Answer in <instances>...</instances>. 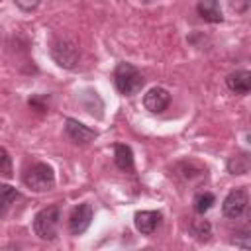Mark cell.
Listing matches in <instances>:
<instances>
[{"mask_svg":"<svg viewBox=\"0 0 251 251\" xmlns=\"http://www.w3.org/2000/svg\"><path fill=\"white\" fill-rule=\"evenodd\" d=\"M59 222H61V210L59 206H47L43 210H39L33 218V231L39 239L43 241H53L57 237V229H59Z\"/></svg>","mask_w":251,"mask_h":251,"instance_id":"obj_1","label":"cell"},{"mask_svg":"<svg viewBox=\"0 0 251 251\" xmlns=\"http://www.w3.org/2000/svg\"><path fill=\"white\" fill-rule=\"evenodd\" d=\"M114 84L124 96H133L143 86V75L131 63H120L114 71Z\"/></svg>","mask_w":251,"mask_h":251,"instance_id":"obj_2","label":"cell"},{"mask_svg":"<svg viewBox=\"0 0 251 251\" xmlns=\"http://www.w3.org/2000/svg\"><path fill=\"white\" fill-rule=\"evenodd\" d=\"M24 184L33 190V192H45V190H51L53 184H55V175H53V169L45 163H35L31 165L25 175H24Z\"/></svg>","mask_w":251,"mask_h":251,"instance_id":"obj_3","label":"cell"},{"mask_svg":"<svg viewBox=\"0 0 251 251\" xmlns=\"http://www.w3.org/2000/svg\"><path fill=\"white\" fill-rule=\"evenodd\" d=\"M51 57L57 61L59 67L73 69L78 63V47L69 39H55L51 43Z\"/></svg>","mask_w":251,"mask_h":251,"instance_id":"obj_4","label":"cell"},{"mask_svg":"<svg viewBox=\"0 0 251 251\" xmlns=\"http://www.w3.org/2000/svg\"><path fill=\"white\" fill-rule=\"evenodd\" d=\"M247 204H249V196H247V190L245 188H235L231 190L224 204H222V212L226 218L229 220H237L245 210H247Z\"/></svg>","mask_w":251,"mask_h":251,"instance_id":"obj_5","label":"cell"},{"mask_svg":"<svg viewBox=\"0 0 251 251\" xmlns=\"http://www.w3.org/2000/svg\"><path fill=\"white\" fill-rule=\"evenodd\" d=\"M90 222H92V206L90 204H78L69 216V229L73 235H80L88 229Z\"/></svg>","mask_w":251,"mask_h":251,"instance_id":"obj_6","label":"cell"},{"mask_svg":"<svg viewBox=\"0 0 251 251\" xmlns=\"http://www.w3.org/2000/svg\"><path fill=\"white\" fill-rule=\"evenodd\" d=\"M65 131H67V135L71 137V141L80 143V145L90 143V141L96 137V131H94V129L86 127L84 124H80V122H76V120H73V118H67V120H65Z\"/></svg>","mask_w":251,"mask_h":251,"instance_id":"obj_7","label":"cell"},{"mask_svg":"<svg viewBox=\"0 0 251 251\" xmlns=\"http://www.w3.org/2000/svg\"><path fill=\"white\" fill-rule=\"evenodd\" d=\"M169 102H171V94H169L165 88H159V86L151 88V90L143 96V104H145V108H147L149 112H153V114H161V112H165L167 106H169Z\"/></svg>","mask_w":251,"mask_h":251,"instance_id":"obj_8","label":"cell"},{"mask_svg":"<svg viewBox=\"0 0 251 251\" xmlns=\"http://www.w3.org/2000/svg\"><path fill=\"white\" fill-rule=\"evenodd\" d=\"M159 224H161V214L159 212L143 210V212H137L135 214V227L143 235H151L157 229Z\"/></svg>","mask_w":251,"mask_h":251,"instance_id":"obj_9","label":"cell"},{"mask_svg":"<svg viewBox=\"0 0 251 251\" xmlns=\"http://www.w3.org/2000/svg\"><path fill=\"white\" fill-rule=\"evenodd\" d=\"M226 84L235 94H241V96L249 94V90H251V73L249 71H235V73L227 75Z\"/></svg>","mask_w":251,"mask_h":251,"instance_id":"obj_10","label":"cell"},{"mask_svg":"<svg viewBox=\"0 0 251 251\" xmlns=\"http://www.w3.org/2000/svg\"><path fill=\"white\" fill-rule=\"evenodd\" d=\"M196 10H198V16L202 20L210 22V24H220L224 20L222 8H220V2L218 0H198Z\"/></svg>","mask_w":251,"mask_h":251,"instance_id":"obj_11","label":"cell"},{"mask_svg":"<svg viewBox=\"0 0 251 251\" xmlns=\"http://www.w3.org/2000/svg\"><path fill=\"white\" fill-rule=\"evenodd\" d=\"M114 161H116L118 169H122V171H131V169H133V153H131V149H129L127 145L118 143V145L114 147Z\"/></svg>","mask_w":251,"mask_h":251,"instance_id":"obj_12","label":"cell"},{"mask_svg":"<svg viewBox=\"0 0 251 251\" xmlns=\"http://www.w3.org/2000/svg\"><path fill=\"white\" fill-rule=\"evenodd\" d=\"M20 198L18 190L12 188L10 184H0V218L8 212V208Z\"/></svg>","mask_w":251,"mask_h":251,"instance_id":"obj_13","label":"cell"},{"mask_svg":"<svg viewBox=\"0 0 251 251\" xmlns=\"http://www.w3.org/2000/svg\"><path fill=\"white\" fill-rule=\"evenodd\" d=\"M190 231L198 241H208L212 235V226L208 220H194L190 224Z\"/></svg>","mask_w":251,"mask_h":251,"instance_id":"obj_14","label":"cell"},{"mask_svg":"<svg viewBox=\"0 0 251 251\" xmlns=\"http://www.w3.org/2000/svg\"><path fill=\"white\" fill-rule=\"evenodd\" d=\"M214 202H216V196L212 192H200L194 198V212L196 214H206L212 208Z\"/></svg>","mask_w":251,"mask_h":251,"instance_id":"obj_15","label":"cell"},{"mask_svg":"<svg viewBox=\"0 0 251 251\" xmlns=\"http://www.w3.org/2000/svg\"><path fill=\"white\" fill-rule=\"evenodd\" d=\"M227 169L229 173L233 175H245L249 171V157L247 155H237V157H231L227 161Z\"/></svg>","mask_w":251,"mask_h":251,"instance_id":"obj_16","label":"cell"},{"mask_svg":"<svg viewBox=\"0 0 251 251\" xmlns=\"http://www.w3.org/2000/svg\"><path fill=\"white\" fill-rule=\"evenodd\" d=\"M12 173H14V169H12V159H10L8 151H6L4 147H0V175L6 176V178H10Z\"/></svg>","mask_w":251,"mask_h":251,"instance_id":"obj_17","label":"cell"},{"mask_svg":"<svg viewBox=\"0 0 251 251\" xmlns=\"http://www.w3.org/2000/svg\"><path fill=\"white\" fill-rule=\"evenodd\" d=\"M233 243L243 247V249H249L251 247V239H249V233L247 231H237L235 237H233Z\"/></svg>","mask_w":251,"mask_h":251,"instance_id":"obj_18","label":"cell"},{"mask_svg":"<svg viewBox=\"0 0 251 251\" xmlns=\"http://www.w3.org/2000/svg\"><path fill=\"white\" fill-rule=\"evenodd\" d=\"M14 2H16V6H18L20 10H24V12H31V10H35V8L39 6L41 0H14Z\"/></svg>","mask_w":251,"mask_h":251,"instance_id":"obj_19","label":"cell"},{"mask_svg":"<svg viewBox=\"0 0 251 251\" xmlns=\"http://www.w3.org/2000/svg\"><path fill=\"white\" fill-rule=\"evenodd\" d=\"M143 2H155V0H143Z\"/></svg>","mask_w":251,"mask_h":251,"instance_id":"obj_20","label":"cell"}]
</instances>
